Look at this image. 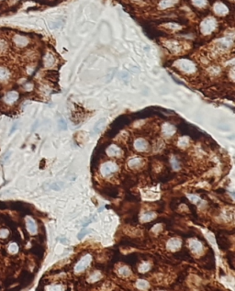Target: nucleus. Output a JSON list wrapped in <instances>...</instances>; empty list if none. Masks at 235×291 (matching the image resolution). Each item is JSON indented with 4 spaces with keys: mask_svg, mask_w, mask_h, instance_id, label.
I'll return each mask as SVG.
<instances>
[{
    "mask_svg": "<svg viewBox=\"0 0 235 291\" xmlns=\"http://www.w3.org/2000/svg\"><path fill=\"white\" fill-rule=\"evenodd\" d=\"M181 241L179 239L176 238H173L171 240H169L168 243H167V249L170 251H176L178 250L181 247Z\"/></svg>",
    "mask_w": 235,
    "mask_h": 291,
    "instance_id": "obj_7",
    "label": "nucleus"
},
{
    "mask_svg": "<svg viewBox=\"0 0 235 291\" xmlns=\"http://www.w3.org/2000/svg\"><path fill=\"white\" fill-rule=\"evenodd\" d=\"M119 274L122 276H129L130 275V270L127 267H122L119 269Z\"/></svg>",
    "mask_w": 235,
    "mask_h": 291,
    "instance_id": "obj_21",
    "label": "nucleus"
},
{
    "mask_svg": "<svg viewBox=\"0 0 235 291\" xmlns=\"http://www.w3.org/2000/svg\"><path fill=\"white\" fill-rule=\"evenodd\" d=\"M8 251L11 252V254H16L19 251V247L17 245V243H11L8 247Z\"/></svg>",
    "mask_w": 235,
    "mask_h": 291,
    "instance_id": "obj_31",
    "label": "nucleus"
},
{
    "mask_svg": "<svg viewBox=\"0 0 235 291\" xmlns=\"http://www.w3.org/2000/svg\"><path fill=\"white\" fill-rule=\"evenodd\" d=\"M231 44H232V41L231 39H229V38H222V39H220L219 41L217 42L218 48L221 50H228Z\"/></svg>",
    "mask_w": 235,
    "mask_h": 291,
    "instance_id": "obj_6",
    "label": "nucleus"
},
{
    "mask_svg": "<svg viewBox=\"0 0 235 291\" xmlns=\"http://www.w3.org/2000/svg\"><path fill=\"white\" fill-rule=\"evenodd\" d=\"M8 72L3 68V67H0V81H4L6 79H7L8 77Z\"/></svg>",
    "mask_w": 235,
    "mask_h": 291,
    "instance_id": "obj_22",
    "label": "nucleus"
},
{
    "mask_svg": "<svg viewBox=\"0 0 235 291\" xmlns=\"http://www.w3.org/2000/svg\"><path fill=\"white\" fill-rule=\"evenodd\" d=\"M188 197L190 198L191 201L195 202V203H199V202H200V198L199 197H196L194 195H188Z\"/></svg>",
    "mask_w": 235,
    "mask_h": 291,
    "instance_id": "obj_32",
    "label": "nucleus"
},
{
    "mask_svg": "<svg viewBox=\"0 0 235 291\" xmlns=\"http://www.w3.org/2000/svg\"><path fill=\"white\" fill-rule=\"evenodd\" d=\"M18 98H19V94L17 92H15V91H12V92H9V93H7L6 95L5 101L8 104H12V103H14Z\"/></svg>",
    "mask_w": 235,
    "mask_h": 291,
    "instance_id": "obj_13",
    "label": "nucleus"
},
{
    "mask_svg": "<svg viewBox=\"0 0 235 291\" xmlns=\"http://www.w3.org/2000/svg\"><path fill=\"white\" fill-rule=\"evenodd\" d=\"M176 65L184 73H192L194 72H196V65L193 62L187 60V59H181L178 60L176 62Z\"/></svg>",
    "mask_w": 235,
    "mask_h": 291,
    "instance_id": "obj_2",
    "label": "nucleus"
},
{
    "mask_svg": "<svg viewBox=\"0 0 235 291\" xmlns=\"http://www.w3.org/2000/svg\"><path fill=\"white\" fill-rule=\"evenodd\" d=\"M44 62H45V65H46V66H52V65H53V64L54 62V58L53 57V55H51V54H48V55L45 57V60H44Z\"/></svg>",
    "mask_w": 235,
    "mask_h": 291,
    "instance_id": "obj_25",
    "label": "nucleus"
},
{
    "mask_svg": "<svg viewBox=\"0 0 235 291\" xmlns=\"http://www.w3.org/2000/svg\"><path fill=\"white\" fill-rule=\"evenodd\" d=\"M8 236V231L6 229L0 230V238H7Z\"/></svg>",
    "mask_w": 235,
    "mask_h": 291,
    "instance_id": "obj_33",
    "label": "nucleus"
},
{
    "mask_svg": "<svg viewBox=\"0 0 235 291\" xmlns=\"http://www.w3.org/2000/svg\"><path fill=\"white\" fill-rule=\"evenodd\" d=\"M159 197L158 193H154L152 191H145L142 193V198L144 200H155Z\"/></svg>",
    "mask_w": 235,
    "mask_h": 291,
    "instance_id": "obj_15",
    "label": "nucleus"
},
{
    "mask_svg": "<svg viewBox=\"0 0 235 291\" xmlns=\"http://www.w3.org/2000/svg\"><path fill=\"white\" fill-rule=\"evenodd\" d=\"M159 229H162V226H161V225H156V226H154L153 228V231L154 232H158L160 230Z\"/></svg>",
    "mask_w": 235,
    "mask_h": 291,
    "instance_id": "obj_34",
    "label": "nucleus"
},
{
    "mask_svg": "<svg viewBox=\"0 0 235 291\" xmlns=\"http://www.w3.org/2000/svg\"><path fill=\"white\" fill-rule=\"evenodd\" d=\"M213 10L217 15H219V16H225L229 12L228 7L223 3H220V2H218L214 5Z\"/></svg>",
    "mask_w": 235,
    "mask_h": 291,
    "instance_id": "obj_5",
    "label": "nucleus"
},
{
    "mask_svg": "<svg viewBox=\"0 0 235 291\" xmlns=\"http://www.w3.org/2000/svg\"><path fill=\"white\" fill-rule=\"evenodd\" d=\"M134 147L137 151H143L148 149V143L145 140H143V139H138V140H136L134 143Z\"/></svg>",
    "mask_w": 235,
    "mask_h": 291,
    "instance_id": "obj_9",
    "label": "nucleus"
},
{
    "mask_svg": "<svg viewBox=\"0 0 235 291\" xmlns=\"http://www.w3.org/2000/svg\"><path fill=\"white\" fill-rule=\"evenodd\" d=\"M166 46L172 52H179L181 50V45L177 42H168V43H166Z\"/></svg>",
    "mask_w": 235,
    "mask_h": 291,
    "instance_id": "obj_18",
    "label": "nucleus"
},
{
    "mask_svg": "<svg viewBox=\"0 0 235 291\" xmlns=\"http://www.w3.org/2000/svg\"><path fill=\"white\" fill-rule=\"evenodd\" d=\"M165 27H167L168 29L173 30H180V29H181V26H180V25L176 24V23H169V24H166V25H165Z\"/></svg>",
    "mask_w": 235,
    "mask_h": 291,
    "instance_id": "obj_29",
    "label": "nucleus"
},
{
    "mask_svg": "<svg viewBox=\"0 0 235 291\" xmlns=\"http://www.w3.org/2000/svg\"><path fill=\"white\" fill-rule=\"evenodd\" d=\"M177 3V0H163V1H161L159 4V7L161 9H165L167 7H171L174 5H176Z\"/></svg>",
    "mask_w": 235,
    "mask_h": 291,
    "instance_id": "obj_14",
    "label": "nucleus"
},
{
    "mask_svg": "<svg viewBox=\"0 0 235 291\" xmlns=\"http://www.w3.org/2000/svg\"><path fill=\"white\" fill-rule=\"evenodd\" d=\"M100 278H101V274L99 272H95L90 275V277L88 278V281L89 282H96L97 280H99Z\"/></svg>",
    "mask_w": 235,
    "mask_h": 291,
    "instance_id": "obj_20",
    "label": "nucleus"
},
{
    "mask_svg": "<svg viewBox=\"0 0 235 291\" xmlns=\"http://www.w3.org/2000/svg\"><path fill=\"white\" fill-rule=\"evenodd\" d=\"M172 163H173V166H174V168H175V169H179V166H178V163H177V162H175V161H173Z\"/></svg>",
    "mask_w": 235,
    "mask_h": 291,
    "instance_id": "obj_35",
    "label": "nucleus"
},
{
    "mask_svg": "<svg viewBox=\"0 0 235 291\" xmlns=\"http://www.w3.org/2000/svg\"><path fill=\"white\" fill-rule=\"evenodd\" d=\"M155 218V213L153 212H145L141 216V221L142 222H147L153 220Z\"/></svg>",
    "mask_w": 235,
    "mask_h": 291,
    "instance_id": "obj_17",
    "label": "nucleus"
},
{
    "mask_svg": "<svg viewBox=\"0 0 235 291\" xmlns=\"http://www.w3.org/2000/svg\"><path fill=\"white\" fill-rule=\"evenodd\" d=\"M104 123H105V120H100L99 121H98L96 124V126H95V129H94V132H96V133H97V132H99L100 131V130L102 129V127H103V125H104Z\"/></svg>",
    "mask_w": 235,
    "mask_h": 291,
    "instance_id": "obj_26",
    "label": "nucleus"
},
{
    "mask_svg": "<svg viewBox=\"0 0 235 291\" xmlns=\"http://www.w3.org/2000/svg\"><path fill=\"white\" fill-rule=\"evenodd\" d=\"M190 249L192 252H194L195 254H199V252H202L203 250V246L202 244L199 242V241H195V240H192L190 242Z\"/></svg>",
    "mask_w": 235,
    "mask_h": 291,
    "instance_id": "obj_11",
    "label": "nucleus"
},
{
    "mask_svg": "<svg viewBox=\"0 0 235 291\" xmlns=\"http://www.w3.org/2000/svg\"><path fill=\"white\" fill-rule=\"evenodd\" d=\"M118 170H119L118 166L115 163H112V162H107V163H104L101 167V173L104 176H108L110 174H114L115 172H117Z\"/></svg>",
    "mask_w": 235,
    "mask_h": 291,
    "instance_id": "obj_3",
    "label": "nucleus"
},
{
    "mask_svg": "<svg viewBox=\"0 0 235 291\" xmlns=\"http://www.w3.org/2000/svg\"><path fill=\"white\" fill-rule=\"evenodd\" d=\"M26 224H27V229H28V231L31 234H35L37 232V226H36L35 221L32 219L27 218L26 219Z\"/></svg>",
    "mask_w": 235,
    "mask_h": 291,
    "instance_id": "obj_12",
    "label": "nucleus"
},
{
    "mask_svg": "<svg viewBox=\"0 0 235 291\" xmlns=\"http://www.w3.org/2000/svg\"><path fill=\"white\" fill-rule=\"evenodd\" d=\"M92 231L91 230H89V229H83V230H81V232L77 234V239L78 240H82L86 234H88V233H90Z\"/></svg>",
    "mask_w": 235,
    "mask_h": 291,
    "instance_id": "obj_28",
    "label": "nucleus"
},
{
    "mask_svg": "<svg viewBox=\"0 0 235 291\" xmlns=\"http://www.w3.org/2000/svg\"><path fill=\"white\" fill-rule=\"evenodd\" d=\"M107 154L108 156L111 157H115V156H119L122 154V151L116 145H110L107 149Z\"/></svg>",
    "mask_w": 235,
    "mask_h": 291,
    "instance_id": "obj_8",
    "label": "nucleus"
},
{
    "mask_svg": "<svg viewBox=\"0 0 235 291\" xmlns=\"http://www.w3.org/2000/svg\"><path fill=\"white\" fill-rule=\"evenodd\" d=\"M91 261H92V257H91V255H86L85 256H84V257H83V258H82V259L77 263V264L76 265V267H75V271H76V273H79V272L84 271V270H85V269L89 265V264L91 263Z\"/></svg>",
    "mask_w": 235,
    "mask_h": 291,
    "instance_id": "obj_4",
    "label": "nucleus"
},
{
    "mask_svg": "<svg viewBox=\"0 0 235 291\" xmlns=\"http://www.w3.org/2000/svg\"><path fill=\"white\" fill-rule=\"evenodd\" d=\"M217 27V21L214 18H207L206 19H204L200 25V30L201 32L205 35L210 34Z\"/></svg>",
    "mask_w": 235,
    "mask_h": 291,
    "instance_id": "obj_1",
    "label": "nucleus"
},
{
    "mask_svg": "<svg viewBox=\"0 0 235 291\" xmlns=\"http://www.w3.org/2000/svg\"><path fill=\"white\" fill-rule=\"evenodd\" d=\"M15 42L19 45V46H25L28 43V41L26 38L21 37V36H17L15 38Z\"/></svg>",
    "mask_w": 235,
    "mask_h": 291,
    "instance_id": "obj_19",
    "label": "nucleus"
},
{
    "mask_svg": "<svg viewBox=\"0 0 235 291\" xmlns=\"http://www.w3.org/2000/svg\"><path fill=\"white\" fill-rule=\"evenodd\" d=\"M162 132H163V134H164L165 136H167V137H168V136H172L173 134H174V133L176 132V128H175L173 125L166 123V124H165V125L163 126V128H162Z\"/></svg>",
    "mask_w": 235,
    "mask_h": 291,
    "instance_id": "obj_10",
    "label": "nucleus"
},
{
    "mask_svg": "<svg viewBox=\"0 0 235 291\" xmlns=\"http://www.w3.org/2000/svg\"><path fill=\"white\" fill-rule=\"evenodd\" d=\"M188 143H189V140H188V137H182L178 140L177 144H178L179 147H185L188 144Z\"/></svg>",
    "mask_w": 235,
    "mask_h": 291,
    "instance_id": "obj_23",
    "label": "nucleus"
},
{
    "mask_svg": "<svg viewBox=\"0 0 235 291\" xmlns=\"http://www.w3.org/2000/svg\"><path fill=\"white\" fill-rule=\"evenodd\" d=\"M137 287L140 289H147L148 288V283L145 280H139L137 282Z\"/></svg>",
    "mask_w": 235,
    "mask_h": 291,
    "instance_id": "obj_30",
    "label": "nucleus"
},
{
    "mask_svg": "<svg viewBox=\"0 0 235 291\" xmlns=\"http://www.w3.org/2000/svg\"><path fill=\"white\" fill-rule=\"evenodd\" d=\"M142 163V160L140 158H133L131 160L129 161L128 163V166L130 168L134 169V168H139Z\"/></svg>",
    "mask_w": 235,
    "mask_h": 291,
    "instance_id": "obj_16",
    "label": "nucleus"
},
{
    "mask_svg": "<svg viewBox=\"0 0 235 291\" xmlns=\"http://www.w3.org/2000/svg\"><path fill=\"white\" fill-rule=\"evenodd\" d=\"M192 3L197 7H204L207 5V0H192Z\"/></svg>",
    "mask_w": 235,
    "mask_h": 291,
    "instance_id": "obj_24",
    "label": "nucleus"
},
{
    "mask_svg": "<svg viewBox=\"0 0 235 291\" xmlns=\"http://www.w3.org/2000/svg\"><path fill=\"white\" fill-rule=\"evenodd\" d=\"M150 269V264L147 263H143L139 267V272L140 273H146Z\"/></svg>",
    "mask_w": 235,
    "mask_h": 291,
    "instance_id": "obj_27",
    "label": "nucleus"
}]
</instances>
